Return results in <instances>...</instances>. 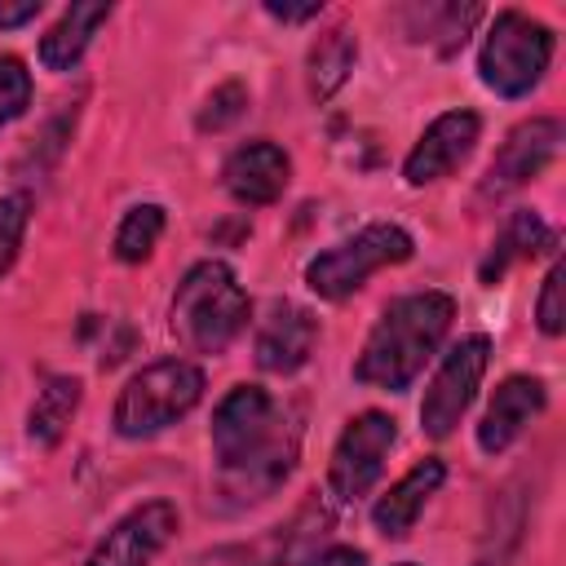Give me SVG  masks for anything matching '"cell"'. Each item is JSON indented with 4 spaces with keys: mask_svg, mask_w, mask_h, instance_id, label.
Returning a JSON list of instances; mask_svg holds the SVG:
<instances>
[{
    "mask_svg": "<svg viewBox=\"0 0 566 566\" xmlns=\"http://www.w3.org/2000/svg\"><path fill=\"white\" fill-rule=\"evenodd\" d=\"M305 566H367V557H363L358 548H349V544H332V548H323L318 557H310Z\"/></svg>",
    "mask_w": 566,
    "mask_h": 566,
    "instance_id": "26",
    "label": "cell"
},
{
    "mask_svg": "<svg viewBox=\"0 0 566 566\" xmlns=\"http://www.w3.org/2000/svg\"><path fill=\"white\" fill-rule=\"evenodd\" d=\"M172 336L195 354H221L248 327V292L226 261H199L177 283L168 310Z\"/></svg>",
    "mask_w": 566,
    "mask_h": 566,
    "instance_id": "3",
    "label": "cell"
},
{
    "mask_svg": "<svg viewBox=\"0 0 566 566\" xmlns=\"http://www.w3.org/2000/svg\"><path fill=\"white\" fill-rule=\"evenodd\" d=\"M212 460L221 495L256 504L287 482L296 464V429L261 385H234L212 411Z\"/></svg>",
    "mask_w": 566,
    "mask_h": 566,
    "instance_id": "1",
    "label": "cell"
},
{
    "mask_svg": "<svg viewBox=\"0 0 566 566\" xmlns=\"http://www.w3.org/2000/svg\"><path fill=\"white\" fill-rule=\"evenodd\" d=\"M557 146H562V124L557 119L535 115V119L517 124L504 137V146L495 150V159H491V168L482 177V195H509V190L526 186L531 177H539L553 164Z\"/></svg>",
    "mask_w": 566,
    "mask_h": 566,
    "instance_id": "10",
    "label": "cell"
},
{
    "mask_svg": "<svg viewBox=\"0 0 566 566\" xmlns=\"http://www.w3.org/2000/svg\"><path fill=\"white\" fill-rule=\"evenodd\" d=\"M548 394H544V380L539 376H509L495 385L482 420H478V447L486 455H500L504 447H513V438L544 411Z\"/></svg>",
    "mask_w": 566,
    "mask_h": 566,
    "instance_id": "13",
    "label": "cell"
},
{
    "mask_svg": "<svg viewBox=\"0 0 566 566\" xmlns=\"http://www.w3.org/2000/svg\"><path fill=\"white\" fill-rule=\"evenodd\" d=\"M31 106V71L22 66V57L0 53V124L18 119Z\"/></svg>",
    "mask_w": 566,
    "mask_h": 566,
    "instance_id": "24",
    "label": "cell"
},
{
    "mask_svg": "<svg viewBox=\"0 0 566 566\" xmlns=\"http://www.w3.org/2000/svg\"><path fill=\"white\" fill-rule=\"evenodd\" d=\"M354 62H358V40H354V31H349V27H327V31L310 44V62H305V71H310V97H314V102H327V97L349 80Z\"/></svg>",
    "mask_w": 566,
    "mask_h": 566,
    "instance_id": "17",
    "label": "cell"
},
{
    "mask_svg": "<svg viewBox=\"0 0 566 566\" xmlns=\"http://www.w3.org/2000/svg\"><path fill=\"white\" fill-rule=\"evenodd\" d=\"M111 18V4H71L49 31H44V40H40V62L49 66V71H71L80 57H84V49H88V40L97 35V27Z\"/></svg>",
    "mask_w": 566,
    "mask_h": 566,
    "instance_id": "16",
    "label": "cell"
},
{
    "mask_svg": "<svg viewBox=\"0 0 566 566\" xmlns=\"http://www.w3.org/2000/svg\"><path fill=\"white\" fill-rule=\"evenodd\" d=\"M394 442H398L394 416H385V411H358L340 429V438L332 447V464H327L332 495L345 500V504L358 500V495H367L376 486V478H380L385 455H389Z\"/></svg>",
    "mask_w": 566,
    "mask_h": 566,
    "instance_id": "7",
    "label": "cell"
},
{
    "mask_svg": "<svg viewBox=\"0 0 566 566\" xmlns=\"http://www.w3.org/2000/svg\"><path fill=\"white\" fill-rule=\"evenodd\" d=\"M398 566H416V562H398Z\"/></svg>",
    "mask_w": 566,
    "mask_h": 566,
    "instance_id": "29",
    "label": "cell"
},
{
    "mask_svg": "<svg viewBox=\"0 0 566 566\" xmlns=\"http://www.w3.org/2000/svg\"><path fill=\"white\" fill-rule=\"evenodd\" d=\"M442 478H447L442 460H420L411 473H402V478L376 500V509H371L376 531H380L385 539H402V535L416 526V517L424 513L429 495H438Z\"/></svg>",
    "mask_w": 566,
    "mask_h": 566,
    "instance_id": "15",
    "label": "cell"
},
{
    "mask_svg": "<svg viewBox=\"0 0 566 566\" xmlns=\"http://www.w3.org/2000/svg\"><path fill=\"white\" fill-rule=\"evenodd\" d=\"M544 248H553V230H548L535 212H513V217H509V226L500 230V239L491 243L486 261H482V283H495L513 261L539 256Z\"/></svg>",
    "mask_w": 566,
    "mask_h": 566,
    "instance_id": "18",
    "label": "cell"
},
{
    "mask_svg": "<svg viewBox=\"0 0 566 566\" xmlns=\"http://www.w3.org/2000/svg\"><path fill=\"white\" fill-rule=\"evenodd\" d=\"M451 318H455V301L447 292H407L389 301L354 363V376L363 385L402 394L442 345Z\"/></svg>",
    "mask_w": 566,
    "mask_h": 566,
    "instance_id": "2",
    "label": "cell"
},
{
    "mask_svg": "<svg viewBox=\"0 0 566 566\" xmlns=\"http://www.w3.org/2000/svg\"><path fill=\"white\" fill-rule=\"evenodd\" d=\"M416 18H420L416 40H429L442 53H451V49L464 44V35L482 18V9L478 4H424V9H416Z\"/></svg>",
    "mask_w": 566,
    "mask_h": 566,
    "instance_id": "20",
    "label": "cell"
},
{
    "mask_svg": "<svg viewBox=\"0 0 566 566\" xmlns=\"http://www.w3.org/2000/svg\"><path fill=\"white\" fill-rule=\"evenodd\" d=\"M177 522H181L177 504L168 500L137 504L97 539V548L88 553V566H150L177 535Z\"/></svg>",
    "mask_w": 566,
    "mask_h": 566,
    "instance_id": "9",
    "label": "cell"
},
{
    "mask_svg": "<svg viewBox=\"0 0 566 566\" xmlns=\"http://www.w3.org/2000/svg\"><path fill=\"white\" fill-rule=\"evenodd\" d=\"M314 340H318V318L292 301H279L256 327V367L274 376H292L310 363Z\"/></svg>",
    "mask_w": 566,
    "mask_h": 566,
    "instance_id": "12",
    "label": "cell"
},
{
    "mask_svg": "<svg viewBox=\"0 0 566 566\" xmlns=\"http://www.w3.org/2000/svg\"><path fill=\"white\" fill-rule=\"evenodd\" d=\"M287 177H292V159L283 155V146L265 142V137L239 146V150L226 159V168H221V181H226L230 199H239V203H248V208L274 203V199L287 190Z\"/></svg>",
    "mask_w": 566,
    "mask_h": 566,
    "instance_id": "14",
    "label": "cell"
},
{
    "mask_svg": "<svg viewBox=\"0 0 566 566\" xmlns=\"http://www.w3.org/2000/svg\"><path fill=\"white\" fill-rule=\"evenodd\" d=\"M27 217H31V199L27 195H4L0 199V274L13 265V256L22 248Z\"/></svg>",
    "mask_w": 566,
    "mask_h": 566,
    "instance_id": "25",
    "label": "cell"
},
{
    "mask_svg": "<svg viewBox=\"0 0 566 566\" xmlns=\"http://www.w3.org/2000/svg\"><path fill=\"white\" fill-rule=\"evenodd\" d=\"M486 363H491V340L482 332H473L460 345H451V354L433 371V380L424 389V402H420V429L429 438H447L460 424V416L469 411V402H473V394L482 385Z\"/></svg>",
    "mask_w": 566,
    "mask_h": 566,
    "instance_id": "8",
    "label": "cell"
},
{
    "mask_svg": "<svg viewBox=\"0 0 566 566\" xmlns=\"http://www.w3.org/2000/svg\"><path fill=\"white\" fill-rule=\"evenodd\" d=\"M75 407H80V380H75V376H53V380L35 394V402H31V411H27V438H31L35 447H53V442L66 433Z\"/></svg>",
    "mask_w": 566,
    "mask_h": 566,
    "instance_id": "19",
    "label": "cell"
},
{
    "mask_svg": "<svg viewBox=\"0 0 566 566\" xmlns=\"http://www.w3.org/2000/svg\"><path fill=\"white\" fill-rule=\"evenodd\" d=\"M265 13L279 22H305V18H318V4H265Z\"/></svg>",
    "mask_w": 566,
    "mask_h": 566,
    "instance_id": "28",
    "label": "cell"
},
{
    "mask_svg": "<svg viewBox=\"0 0 566 566\" xmlns=\"http://www.w3.org/2000/svg\"><path fill=\"white\" fill-rule=\"evenodd\" d=\"M159 234H164V208L159 203H137V208L124 212V221L115 230V256L137 265V261H146L155 252Z\"/></svg>",
    "mask_w": 566,
    "mask_h": 566,
    "instance_id": "21",
    "label": "cell"
},
{
    "mask_svg": "<svg viewBox=\"0 0 566 566\" xmlns=\"http://www.w3.org/2000/svg\"><path fill=\"white\" fill-rule=\"evenodd\" d=\"M478 133H482V119L473 111H447V115H438L420 133V142L411 146V155L402 159V177L411 186H429V181L455 172L473 155Z\"/></svg>",
    "mask_w": 566,
    "mask_h": 566,
    "instance_id": "11",
    "label": "cell"
},
{
    "mask_svg": "<svg viewBox=\"0 0 566 566\" xmlns=\"http://www.w3.org/2000/svg\"><path fill=\"white\" fill-rule=\"evenodd\" d=\"M40 13V0H22V4H0V27H22Z\"/></svg>",
    "mask_w": 566,
    "mask_h": 566,
    "instance_id": "27",
    "label": "cell"
},
{
    "mask_svg": "<svg viewBox=\"0 0 566 566\" xmlns=\"http://www.w3.org/2000/svg\"><path fill=\"white\" fill-rule=\"evenodd\" d=\"M248 111V88L239 80H226L208 93L203 111H199V133H221L226 124H234L239 115Z\"/></svg>",
    "mask_w": 566,
    "mask_h": 566,
    "instance_id": "23",
    "label": "cell"
},
{
    "mask_svg": "<svg viewBox=\"0 0 566 566\" xmlns=\"http://www.w3.org/2000/svg\"><path fill=\"white\" fill-rule=\"evenodd\" d=\"M535 318L544 336H562L566 332V261H553L544 283H539V301H535Z\"/></svg>",
    "mask_w": 566,
    "mask_h": 566,
    "instance_id": "22",
    "label": "cell"
},
{
    "mask_svg": "<svg viewBox=\"0 0 566 566\" xmlns=\"http://www.w3.org/2000/svg\"><path fill=\"white\" fill-rule=\"evenodd\" d=\"M553 62V31L517 9L495 13L482 49H478V75L500 97H526Z\"/></svg>",
    "mask_w": 566,
    "mask_h": 566,
    "instance_id": "5",
    "label": "cell"
},
{
    "mask_svg": "<svg viewBox=\"0 0 566 566\" xmlns=\"http://www.w3.org/2000/svg\"><path fill=\"white\" fill-rule=\"evenodd\" d=\"M411 234L394 221H371L363 226L358 234L340 239L336 248L318 252L310 265H305V283L310 292H318L323 301H345L349 292H358L376 270L385 265H398L411 256Z\"/></svg>",
    "mask_w": 566,
    "mask_h": 566,
    "instance_id": "6",
    "label": "cell"
},
{
    "mask_svg": "<svg viewBox=\"0 0 566 566\" xmlns=\"http://www.w3.org/2000/svg\"><path fill=\"white\" fill-rule=\"evenodd\" d=\"M203 398V371L186 358H164L142 367L115 398L111 424L119 438H155L177 424Z\"/></svg>",
    "mask_w": 566,
    "mask_h": 566,
    "instance_id": "4",
    "label": "cell"
}]
</instances>
